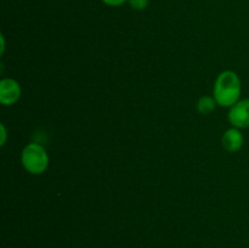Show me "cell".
Instances as JSON below:
<instances>
[{
  "label": "cell",
  "instance_id": "1",
  "mask_svg": "<svg viewBox=\"0 0 249 248\" xmlns=\"http://www.w3.org/2000/svg\"><path fill=\"white\" fill-rule=\"evenodd\" d=\"M242 85L241 79L233 71H224L216 77L213 88V97L221 107H232L240 101Z\"/></svg>",
  "mask_w": 249,
  "mask_h": 248
},
{
  "label": "cell",
  "instance_id": "2",
  "mask_svg": "<svg viewBox=\"0 0 249 248\" xmlns=\"http://www.w3.org/2000/svg\"><path fill=\"white\" fill-rule=\"evenodd\" d=\"M49 158L48 151L38 142H31L24 146L21 153L22 167L32 175H40L48 169Z\"/></svg>",
  "mask_w": 249,
  "mask_h": 248
},
{
  "label": "cell",
  "instance_id": "3",
  "mask_svg": "<svg viewBox=\"0 0 249 248\" xmlns=\"http://www.w3.org/2000/svg\"><path fill=\"white\" fill-rule=\"evenodd\" d=\"M22 94L21 85L12 78H4L0 80V104L11 106L19 100Z\"/></svg>",
  "mask_w": 249,
  "mask_h": 248
},
{
  "label": "cell",
  "instance_id": "4",
  "mask_svg": "<svg viewBox=\"0 0 249 248\" xmlns=\"http://www.w3.org/2000/svg\"><path fill=\"white\" fill-rule=\"evenodd\" d=\"M229 122L233 128L246 129L249 126V99L240 100L229 111Z\"/></svg>",
  "mask_w": 249,
  "mask_h": 248
},
{
  "label": "cell",
  "instance_id": "5",
  "mask_svg": "<svg viewBox=\"0 0 249 248\" xmlns=\"http://www.w3.org/2000/svg\"><path fill=\"white\" fill-rule=\"evenodd\" d=\"M243 142H245V138H243L241 130L233 128V126L228 129L221 138V145H223L224 150L228 151L229 153H235L240 151L242 148Z\"/></svg>",
  "mask_w": 249,
  "mask_h": 248
},
{
  "label": "cell",
  "instance_id": "6",
  "mask_svg": "<svg viewBox=\"0 0 249 248\" xmlns=\"http://www.w3.org/2000/svg\"><path fill=\"white\" fill-rule=\"evenodd\" d=\"M216 101L213 96H202L197 102V111L201 114H211L215 109Z\"/></svg>",
  "mask_w": 249,
  "mask_h": 248
},
{
  "label": "cell",
  "instance_id": "7",
  "mask_svg": "<svg viewBox=\"0 0 249 248\" xmlns=\"http://www.w3.org/2000/svg\"><path fill=\"white\" fill-rule=\"evenodd\" d=\"M130 7L136 11H142L148 6V0H128Z\"/></svg>",
  "mask_w": 249,
  "mask_h": 248
},
{
  "label": "cell",
  "instance_id": "8",
  "mask_svg": "<svg viewBox=\"0 0 249 248\" xmlns=\"http://www.w3.org/2000/svg\"><path fill=\"white\" fill-rule=\"evenodd\" d=\"M104 4H106L107 6H112V7H117V6H122L123 4L128 2V0H101Z\"/></svg>",
  "mask_w": 249,
  "mask_h": 248
},
{
  "label": "cell",
  "instance_id": "9",
  "mask_svg": "<svg viewBox=\"0 0 249 248\" xmlns=\"http://www.w3.org/2000/svg\"><path fill=\"white\" fill-rule=\"evenodd\" d=\"M0 130H1V139H0V145L4 146L5 142H6V138H7L6 128H5L4 124H0Z\"/></svg>",
  "mask_w": 249,
  "mask_h": 248
},
{
  "label": "cell",
  "instance_id": "10",
  "mask_svg": "<svg viewBox=\"0 0 249 248\" xmlns=\"http://www.w3.org/2000/svg\"><path fill=\"white\" fill-rule=\"evenodd\" d=\"M0 39H1V50H0V53H4V50H5V38H4V35H0Z\"/></svg>",
  "mask_w": 249,
  "mask_h": 248
}]
</instances>
